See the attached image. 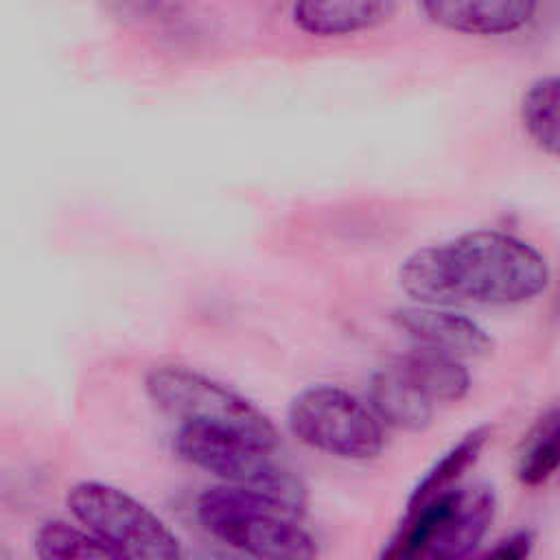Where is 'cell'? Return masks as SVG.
I'll use <instances>...</instances> for the list:
<instances>
[{
    "mask_svg": "<svg viewBox=\"0 0 560 560\" xmlns=\"http://www.w3.org/2000/svg\"><path fill=\"white\" fill-rule=\"evenodd\" d=\"M392 322L416 346L433 348L457 359H477L492 352L494 341L488 330L472 317L438 304L400 306L392 313Z\"/></svg>",
    "mask_w": 560,
    "mask_h": 560,
    "instance_id": "obj_8",
    "label": "cell"
},
{
    "mask_svg": "<svg viewBox=\"0 0 560 560\" xmlns=\"http://www.w3.org/2000/svg\"><path fill=\"white\" fill-rule=\"evenodd\" d=\"M488 440H490V427L481 424L466 431L455 444H451L411 488L405 512H411L427 499L455 488L462 475L479 459Z\"/></svg>",
    "mask_w": 560,
    "mask_h": 560,
    "instance_id": "obj_13",
    "label": "cell"
},
{
    "mask_svg": "<svg viewBox=\"0 0 560 560\" xmlns=\"http://www.w3.org/2000/svg\"><path fill=\"white\" fill-rule=\"evenodd\" d=\"M173 446L182 459L223 483L260 492L284 503L298 516L304 514V483L273 457L276 451L245 435L203 424H179Z\"/></svg>",
    "mask_w": 560,
    "mask_h": 560,
    "instance_id": "obj_5",
    "label": "cell"
},
{
    "mask_svg": "<svg viewBox=\"0 0 560 560\" xmlns=\"http://www.w3.org/2000/svg\"><path fill=\"white\" fill-rule=\"evenodd\" d=\"M396 11V0H295L293 26L311 37L332 39L372 31Z\"/></svg>",
    "mask_w": 560,
    "mask_h": 560,
    "instance_id": "obj_10",
    "label": "cell"
},
{
    "mask_svg": "<svg viewBox=\"0 0 560 560\" xmlns=\"http://www.w3.org/2000/svg\"><path fill=\"white\" fill-rule=\"evenodd\" d=\"M70 514L118 558L175 560L179 540L144 503L103 481H77L66 494Z\"/></svg>",
    "mask_w": 560,
    "mask_h": 560,
    "instance_id": "obj_7",
    "label": "cell"
},
{
    "mask_svg": "<svg viewBox=\"0 0 560 560\" xmlns=\"http://www.w3.org/2000/svg\"><path fill=\"white\" fill-rule=\"evenodd\" d=\"M494 512L497 497L490 486H455L405 512L398 532L381 556L402 560L466 558L486 538Z\"/></svg>",
    "mask_w": 560,
    "mask_h": 560,
    "instance_id": "obj_3",
    "label": "cell"
},
{
    "mask_svg": "<svg viewBox=\"0 0 560 560\" xmlns=\"http://www.w3.org/2000/svg\"><path fill=\"white\" fill-rule=\"evenodd\" d=\"M291 433L313 451L363 462L381 455L385 431L370 405L337 385H311L287 407Z\"/></svg>",
    "mask_w": 560,
    "mask_h": 560,
    "instance_id": "obj_6",
    "label": "cell"
},
{
    "mask_svg": "<svg viewBox=\"0 0 560 560\" xmlns=\"http://www.w3.org/2000/svg\"><path fill=\"white\" fill-rule=\"evenodd\" d=\"M35 556L42 560H116L118 556L90 529H79L66 521H46L33 538Z\"/></svg>",
    "mask_w": 560,
    "mask_h": 560,
    "instance_id": "obj_16",
    "label": "cell"
},
{
    "mask_svg": "<svg viewBox=\"0 0 560 560\" xmlns=\"http://www.w3.org/2000/svg\"><path fill=\"white\" fill-rule=\"evenodd\" d=\"M560 468V409L542 413L525 435L516 457V479L540 486Z\"/></svg>",
    "mask_w": 560,
    "mask_h": 560,
    "instance_id": "obj_15",
    "label": "cell"
},
{
    "mask_svg": "<svg viewBox=\"0 0 560 560\" xmlns=\"http://www.w3.org/2000/svg\"><path fill=\"white\" fill-rule=\"evenodd\" d=\"M201 527L223 545L269 560H308L317 556L313 536L300 527L284 503L236 486L206 488L195 503Z\"/></svg>",
    "mask_w": 560,
    "mask_h": 560,
    "instance_id": "obj_2",
    "label": "cell"
},
{
    "mask_svg": "<svg viewBox=\"0 0 560 560\" xmlns=\"http://www.w3.org/2000/svg\"><path fill=\"white\" fill-rule=\"evenodd\" d=\"M394 365L407 374L433 402H457L470 392V374L462 359L416 346L396 357Z\"/></svg>",
    "mask_w": 560,
    "mask_h": 560,
    "instance_id": "obj_12",
    "label": "cell"
},
{
    "mask_svg": "<svg viewBox=\"0 0 560 560\" xmlns=\"http://www.w3.org/2000/svg\"><path fill=\"white\" fill-rule=\"evenodd\" d=\"M435 26L462 35H510L532 22L538 0H420Z\"/></svg>",
    "mask_w": 560,
    "mask_h": 560,
    "instance_id": "obj_9",
    "label": "cell"
},
{
    "mask_svg": "<svg viewBox=\"0 0 560 560\" xmlns=\"http://www.w3.org/2000/svg\"><path fill=\"white\" fill-rule=\"evenodd\" d=\"M547 258L527 241L501 230H470L411 252L400 289L420 304L514 306L549 284Z\"/></svg>",
    "mask_w": 560,
    "mask_h": 560,
    "instance_id": "obj_1",
    "label": "cell"
},
{
    "mask_svg": "<svg viewBox=\"0 0 560 560\" xmlns=\"http://www.w3.org/2000/svg\"><path fill=\"white\" fill-rule=\"evenodd\" d=\"M532 549H534V536L532 532H512L510 536L501 538L488 553L490 556H497V558H512V560H521V558H527L532 556Z\"/></svg>",
    "mask_w": 560,
    "mask_h": 560,
    "instance_id": "obj_17",
    "label": "cell"
},
{
    "mask_svg": "<svg viewBox=\"0 0 560 560\" xmlns=\"http://www.w3.org/2000/svg\"><path fill=\"white\" fill-rule=\"evenodd\" d=\"M521 122L542 153L560 160V74H547L527 85L521 98Z\"/></svg>",
    "mask_w": 560,
    "mask_h": 560,
    "instance_id": "obj_14",
    "label": "cell"
},
{
    "mask_svg": "<svg viewBox=\"0 0 560 560\" xmlns=\"http://www.w3.org/2000/svg\"><path fill=\"white\" fill-rule=\"evenodd\" d=\"M368 400L383 424L400 431L418 433L433 420L435 402L394 363L372 376Z\"/></svg>",
    "mask_w": 560,
    "mask_h": 560,
    "instance_id": "obj_11",
    "label": "cell"
},
{
    "mask_svg": "<svg viewBox=\"0 0 560 560\" xmlns=\"http://www.w3.org/2000/svg\"><path fill=\"white\" fill-rule=\"evenodd\" d=\"M151 402L179 420V424H203L245 435L271 451L280 438L265 411L232 387L186 365H155L144 376Z\"/></svg>",
    "mask_w": 560,
    "mask_h": 560,
    "instance_id": "obj_4",
    "label": "cell"
}]
</instances>
